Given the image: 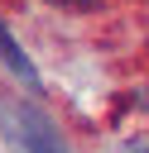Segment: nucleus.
Segmentation results:
<instances>
[{
  "instance_id": "7ed1b4c3",
  "label": "nucleus",
  "mask_w": 149,
  "mask_h": 153,
  "mask_svg": "<svg viewBox=\"0 0 149 153\" xmlns=\"http://www.w3.org/2000/svg\"><path fill=\"white\" fill-rule=\"evenodd\" d=\"M58 5H67V10H96V0H58Z\"/></svg>"
},
{
  "instance_id": "f257e3e1",
  "label": "nucleus",
  "mask_w": 149,
  "mask_h": 153,
  "mask_svg": "<svg viewBox=\"0 0 149 153\" xmlns=\"http://www.w3.org/2000/svg\"><path fill=\"white\" fill-rule=\"evenodd\" d=\"M0 124L10 129L19 153H67V143L58 139V129L34 110V105H10V115H0Z\"/></svg>"
},
{
  "instance_id": "f03ea898",
  "label": "nucleus",
  "mask_w": 149,
  "mask_h": 153,
  "mask_svg": "<svg viewBox=\"0 0 149 153\" xmlns=\"http://www.w3.org/2000/svg\"><path fill=\"white\" fill-rule=\"evenodd\" d=\"M0 62H5V67H10V72H14V76L24 81V86H38V72H34L29 53H24L19 43H14V33H10L5 24H0Z\"/></svg>"
}]
</instances>
